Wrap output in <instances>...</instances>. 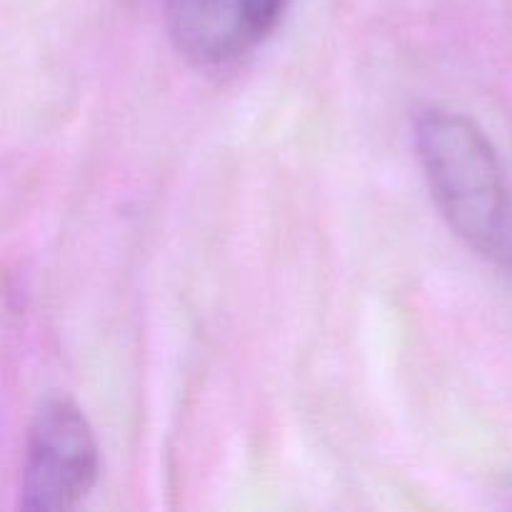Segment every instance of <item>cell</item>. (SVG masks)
Segmentation results:
<instances>
[{"label":"cell","mask_w":512,"mask_h":512,"mask_svg":"<svg viewBox=\"0 0 512 512\" xmlns=\"http://www.w3.org/2000/svg\"><path fill=\"white\" fill-rule=\"evenodd\" d=\"M415 155L440 218L475 255L512 268V188L498 150L470 115L425 108Z\"/></svg>","instance_id":"obj_1"},{"label":"cell","mask_w":512,"mask_h":512,"mask_svg":"<svg viewBox=\"0 0 512 512\" xmlns=\"http://www.w3.org/2000/svg\"><path fill=\"white\" fill-rule=\"evenodd\" d=\"M100 478V445L78 403L50 395L28 423L20 465V510H75Z\"/></svg>","instance_id":"obj_2"},{"label":"cell","mask_w":512,"mask_h":512,"mask_svg":"<svg viewBox=\"0 0 512 512\" xmlns=\"http://www.w3.org/2000/svg\"><path fill=\"white\" fill-rule=\"evenodd\" d=\"M283 10L285 0H165V25L188 63L223 68L263 45Z\"/></svg>","instance_id":"obj_3"}]
</instances>
